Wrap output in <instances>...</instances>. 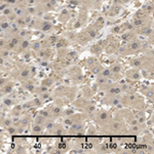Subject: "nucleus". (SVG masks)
Returning <instances> with one entry per match:
<instances>
[{"label":"nucleus","instance_id":"obj_20","mask_svg":"<svg viewBox=\"0 0 154 154\" xmlns=\"http://www.w3.org/2000/svg\"><path fill=\"white\" fill-rule=\"evenodd\" d=\"M101 51V46L98 45V44L94 45L93 48H91V51H93V53H97V51Z\"/></svg>","mask_w":154,"mask_h":154},{"label":"nucleus","instance_id":"obj_8","mask_svg":"<svg viewBox=\"0 0 154 154\" xmlns=\"http://www.w3.org/2000/svg\"><path fill=\"white\" fill-rule=\"evenodd\" d=\"M24 86H25V88H26L27 91H35V86H34V84H33V82H32L31 80H27L26 82L24 83Z\"/></svg>","mask_w":154,"mask_h":154},{"label":"nucleus","instance_id":"obj_24","mask_svg":"<svg viewBox=\"0 0 154 154\" xmlns=\"http://www.w3.org/2000/svg\"><path fill=\"white\" fill-rule=\"evenodd\" d=\"M119 30H120V27H115V28L113 29V32L114 33H118Z\"/></svg>","mask_w":154,"mask_h":154},{"label":"nucleus","instance_id":"obj_27","mask_svg":"<svg viewBox=\"0 0 154 154\" xmlns=\"http://www.w3.org/2000/svg\"><path fill=\"white\" fill-rule=\"evenodd\" d=\"M49 0H42V2H48Z\"/></svg>","mask_w":154,"mask_h":154},{"label":"nucleus","instance_id":"obj_21","mask_svg":"<svg viewBox=\"0 0 154 154\" xmlns=\"http://www.w3.org/2000/svg\"><path fill=\"white\" fill-rule=\"evenodd\" d=\"M3 103L5 104L6 106H11L12 104H14V102H12V100H11V99H4Z\"/></svg>","mask_w":154,"mask_h":154},{"label":"nucleus","instance_id":"obj_10","mask_svg":"<svg viewBox=\"0 0 154 154\" xmlns=\"http://www.w3.org/2000/svg\"><path fill=\"white\" fill-rule=\"evenodd\" d=\"M110 69L113 74H118V73H120V71H121V66L119 65V64H114Z\"/></svg>","mask_w":154,"mask_h":154},{"label":"nucleus","instance_id":"obj_7","mask_svg":"<svg viewBox=\"0 0 154 154\" xmlns=\"http://www.w3.org/2000/svg\"><path fill=\"white\" fill-rule=\"evenodd\" d=\"M51 113L53 114L54 116H59L62 114V109L60 108L59 106H53L51 109Z\"/></svg>","mask_w":154,"mask_h":154},{"label":"nucleus","instance_id":"obj_16","mask_svg":"<svg viewBox=\"0 0 154 154\" xmlns=\"http://www.w3.org/2000/svg\"><path fill=\"white\" fill-rule=\"evenodd\" d=\"M141 131H142V128H141V126H139V125H134V126L133 128H131V133H141Z\"/></svg>","mask_w":154,"mask_h":154},{"label":"nucleus","instance_id":"obj_1","mask_svg":"<svg viewBox=\"0 0 154 154\" xmlns=\"http://www.w3.org/2000/svg\"><path fill=\"white\" fill-rule=\"evenodd\" d=\"M108 128H109V131L114 133V131H121L122 128H123L122 123H120L119 121H114V122H112L108 126Z\"/></svg>","mask_w":154,"mask_h":154},{"label":"nucleus","instance_id":"obj_2","mask_svg":"<svg viewBox=\"0 0 154 154\" xmlns=\"http://www.w3.org/2000/svg\"><path fill=\"white\" fill-rule=\"evenodd\" d=\"M141 48V43L138 40H133L130 42V44L128 45V51H139Z\"/></svg>","mask_w":154,"mask_h":154},{"label":"nucleus","instance_id":"obj_14","mask_svg":"<svg viewBox=\"0 0 154 154\" xmlns=\"http://www.w3.org/2000/svg\"><path fill=\"white\" fill-rule=\"evenodd\" d=\"M2 12H3V14L4 16H6V17H9V16H11L14 12H12V9L11 8V7H5L4 9H2Z\"/></svg>","mask_w":154,"mask_h":154},{"label":"nucleus","instance_id":"obj_18","mask_svg":"<svg viewBox=\"0 0 154 154\" xmlns=\"http://www.w3.org/2000/svg\"><path fill=\"white\" fill-rule=\"evenodd\" d=\"M41 115L42 116H44V117H45V118H51V112H48V111H45V110H44V111H41Z\"/></svg>","mask_w":154,"mask_h":154},{"label":"nucleus","instance_id":"obj_11","mask_svg":"<svg viewBox=\"0 0 154 154\" xmlns=\"http://www.w3.org/2000/svg\"><path fill=\"white\" fill-rule=\"evenodd\" d=\"M131 64V66L136 67V68H138V67H141V66L143 65L142 60H140V59H135V60H133Z\"/></svg>","mask_w":154,"mask_h":154},{"label":"nucleus","instance_id":"obj_26","mask_svg":"<svg viewBox=\"0 0 154 154\" xmlns=\"http://www.w3.org/2000/svg\"><path fill=\"white\" fill-rule=\"evenodd\" d=\"M151 41H153V42H154V34H153L152 36H151Z\"/></svg>","mask_w":154,"mask_h":154},{"label":"nucleus","instance_id":"obj_19","mask_svg":"<svg viewBox=\"0 0 154 154\" xmlns=\"http://www.w3.org/2000/svg\"><path fill=\"white\" fill-rule=\"evenodd\" d=\"M40 48H41V44L39 43V42H34V43H33V49H35V51H39Z\"/></svg>","mask_w":154,"mask_h":154},{"label":"nucleus","instance_id":"obj_17","mask_svg":"<svg viewBox=\"0 0 154 154\" xmlns=\"http://www.w3.org/2000/svg\"><path fill=\"white\" fill-rule=\"evenodd\" d=\"M33 131L34 133H37V134H41L42 133V126L41 125H34L33 126Z\"/></svg>","mask_w":154,"mask_h":154},{"label":"nucleus","instance_id":"obj_25","mask_svg":"<svg viewBox=\"0 0 154 154\" xmlns=\"http://www.w3.org/2000/svg\"><path fill=\"white\" fill-rule=\"evenodd\" d=\"M2 56H3V57H7V56H8V51H2Z\"/></svg>","mask_w":154,"mask_h":154},{"label":"nucleus","instance_id":"obj_13","mask_svg":"<svg viewBox=\"0 0 154 154\" xmlns=\"http://www.w3.org/2000/svg\"><path fill=\"white\" fill-rule=\"evenodd\" d=\"M142 31H140L141 34H144V35H150V34H152V30H151L149 27H144V28L141 29Z\"/></svg>","mask_w":154,"mask_h":154},{"label":"nucleus","instance_id":"obj_22","mask_svg":"<svg viewBox=\"0 0 154 154\" xmlns=\"http://www.w3.org/2000/svg\"><path fill=\"white\" fill-rule=\"evenodd\" d=\"M74 114V112H73V110H72V109H68V110H66L65 111V113H64V115H73Z\"/></svg>","mask_w":154,"mask_h":154},{"label":"nucleus","instance_id":"obj_5","mask_svg":"<svg viewBox=\"0 0 154 154\" xmlns=\"http://www.w3.org/2000/svg\"><path fill=\"white\" fill-rule=\"evenodd\" d=\"M54 6H56V0H49L48 2H45L43 8H44V11H51V9H54Z\"/></svg>","mask_w":154,"mask_h":154},{"label":"nucleus","instance_id":"obj_12","mask_svg":"<svg viewBox=\"0 0 154 154\" xmlns=\"http://www.w3.org/2000/svg\"><path fill=\"white\" fill-rule=\"evenodd\" d=\"M95 109H96L95 105H93V104H88V105L84 108V110H85L86 113H93V112H95Z\"/></svg>","mask_w":154,"mask_h":154},{"label":"nucleus","instance_id":"obj_9","mask_svg":"<svg viewBox=\"0 0 154 154\" xmlns=\"http://www.w3.org/2000/svg\"><path fill=\"white\" fill-rule=\"evenodd\" d=\"M120 8L121 7L119 5H113L111 7L110 11H109V16H116V14H118L119 11H120Z\"/></svg>","mask_w":154,"mask_h":154},{"label":"nucleus","instance_id":"obj_23","mask_svg":"<svg viewBox=\"0 0 154 154\" xmlns=\"http://www.w3.org/2000/svg\"><path fill=\"white\" fill-rule=\"evenodd\" d=\"M8 133L9 134H16V128H12V126L8 128Z\"/></svg>","mask_w":154,"mask_h":154},{"label":"nucleus","instance_id":"obj_3","mask_svg":"<svg viewBox=\"0 0 154 154\" xmlns=\"http://www.w3.org/2000/svg\"><path fill=\"white\" fill-rule=\"evenodd\" d=\"M126 75H128V78L131 79V80H139L141 77L138 70H130L126 73Z\"/></svg>","mask_w":154,"mask_h":154},{"label":"nucleus","instance_id":"obj_15","mask_svg":"<svg viewBox=\"0 0 154 154\" xmlns=\"http://www.w3.org/2000/svg\"><path fill=\"white\" fill-rule=\"evenodd\" d=\"M137 119H138L140 122H143L144 120H145V115H144V113L142 111H140V112H137Z\"/></svg>","mask_w":154,"mask_h":154},{"label":"nucleus","instance_id":"obj_6","mask_svg":"<svg viewBox=\"0 0 154 154\" xmlns=\"http://www.w3.org/2000/svg\"><path fill=\"white\" fill-rule=\"evenodd\" d=\"M53 29V25L51 23H48V22H42L41 26H40V30L44 32H48L51 31V30Z\"/></svg>","mask_w":154,"mask_h":154},{"label":"nucleus","instance_id":"obj_4","mask_svg":"<svg viewBox=\"0 0 154 154\" xmlns=\"http://www.w3.org/2000/svg\"><path fill=\"white\" fill-rule=\"evenodd\" d=\"M108 113L106 112V111H100V112L98 113V115H97V119H98V121H108Z\"/></svg>","mask_w":154,"mask_h":154}]
</instances>
